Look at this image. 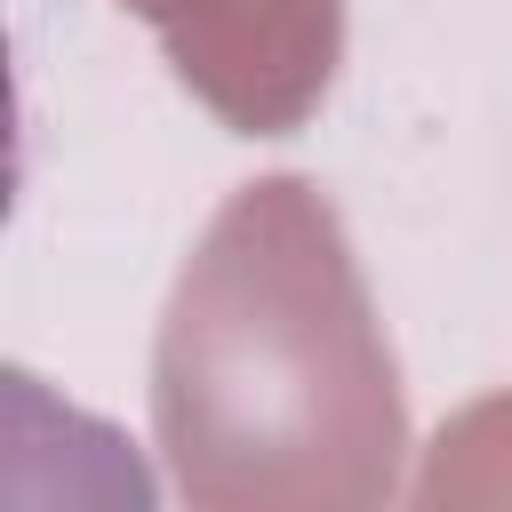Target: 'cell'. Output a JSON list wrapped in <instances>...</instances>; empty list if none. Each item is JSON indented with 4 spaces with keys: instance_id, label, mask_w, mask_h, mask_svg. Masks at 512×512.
<instances>
[{
    "instance_id": "cell-1",
    "label": "cell",
    "mask_w": 512,
    "mask_h": 512,
    "mask_svg": "<svg viewBox=\"0 0 512 512\" xmlns=\"http://www.w3.org/2000/svg\"><path fill=\"white\" fill-rule=\"evenodd\" d=\"M152 432L192 512H392L408 400L312 176H256L208 216L160 312Z\"/></svg>"
},
{
    "instance_id": "cell-2",
    "label": "cell",
    "mask_w": 512,
    "mask_h": 512,
    "mask_svg": "<svg viewBox=\"0 0 512 512\" xmlns=\"http://www.w3.org/2000/svg\"><path fill=\"white\" fill-rule=\"evenodd\" d=\"M168 40L184 88L240 136L296 128L344 48L336 0H128Z\"/></svg>"
},
{
    "instance_id": "cell-3",
    "label": "cell",
    "mask_w": 512,
    "mask_h": 512,
    "mask_svg": "<svg viewBox=\"0 0 512 512\" xmlns=\"http://www.w3.org/2000/svg\"><path fill=\"white\" fill-rule=\"evenodd\" d=\"M408 512H512V392H488L432 432Z\"/></svg>"
}]
</instances>
